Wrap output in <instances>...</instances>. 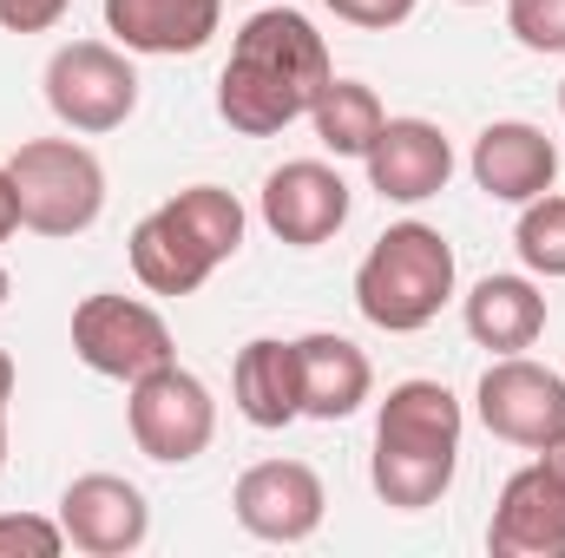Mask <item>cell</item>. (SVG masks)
<instances>
[{
  "label": "cell",
  "mask_w": 565,
  "mask_h": 558,
  "mask_svg": "<svg viewBox=\"0 0 565 558\" xmlns=\"http://www.w3.org/2000/svg\"><path fill=\"white\" fill-rule=\"evenodd\" d=\"M473 408H480V427L507 447H553L565 433V375L533 362V355H500L480 388H473Z\"/></svg>",
  "instance_id": "8"
},
{
  "label": "cell",
  "mask_w": 565,
  "mask_h": 558,
  "mask_svg": "<svg viewBox=\"0 0 565 558\" xmlns=\"http://www.w3.org/2000/svg\"><path fill=\"white\" fill-rule=\"evenodd\" d=\"M487 552L493 558H565V486L546 460L520 466L500 486L493 526H487Z\"/></svg>",
  "instance_id": "13"
},
{
  "label": "cell",
  "mask_w": 565,
  "mask_h": 558,
  "mask_svg": "<svg viewBox=\"0 0 565 558\" xmlns=\"http://www.w3.org/2000/svg\"><path fill=\"white\" fill-rule=\"evenodd\" d=\"M60 533L86 558H126L151 539V506L132 480L119 473H79L60 493Z\"/></svg>",
  "instance_id": "11"
},
{
  "label": "cell",
  "mask_w": 565,
  "mask_h": 558,
  "mask_svg": "<svg viewBox=\"0 0 565 558\" xmlns=\"http://www.w3.org/2000/svg\"><path fill=\"white\" fill-rule=\"evenodd\" d=\"M46 106L66 132L99 139L139 112V66L113 40H66L46 60Z\"/></svg>",
  "instance_id": "5"
},
{
  "label": "cell",
  "mask_w": 565,
  "mask_h": 558,
  "mask_svg": "<svg viewBox=\"0 0 565 558\" xmlns=\"http://www.w3.org/2000/svg\"><path fill=\"white\" fill-rule=\"evenodd\" d=\"M335 79L329 46L309 13L296 7H257L237 26V46L217 79V112L244 139H277L282 126L309 119L316 93Z\"/></svg>",
  "instance_id": "1"
},
{
  "label": "cell",
  "mask_w": 565,
  "mask_h": 558,
  "mask_svg": "<svg viewBox=\"0 0 565 558\" xmlns=\"http://www.w3.org/2000/svg\"><path fill=\"white\" fill-rule=\"evenodd\" d=\"M296 355H302V415L309 420H349L369 401L375 368H369V355L349 335L316 329V335L296 342Z\"/></svg>",
  "instance_id": "19"
},
{
  "label": "cell",
  "mask_w": 565,
  "mask_h": 558,
  "mask_svg": "<svg viewBox=\"0 0 565 558\" xmlns=\"http://www.w3.org/2000/svg\"><path fill=\"white\" fill-rule=\"evenodd\" d=\"M257 211H264V224H270L277 244L316 250V244H329V237L349 224V184H342V171L322 164V158H289V164H277V171L264 178Z\"/></svg>",
  "instance_id": "10"
},
{
  "label": "cell",
  "mask_w": 565,
  "mask_h": 558,
  "mask_svg": "<svg viewBox=\"0 0 565 558\" xmlns=\"http://www.w3.org/2000/svg\"><path fill=\"white\" fill-rule=\"evenodd\" d=\"M126 427H132V447H139L145 460L184 466V460H198V453L211 447V433H217V401H211V388H204L191 368L164 362V368H151V375L132 382Z\"/></svg>",
  "instance_id": "7"
},
{
  "label": "cell",
  "mask_w": 565,
  "mask_h": 558,
  "mask_svg": "<svg viewBox=\"0 0 565 558\" xmlns=\"http://www.w3.org/2000/svg\"><path fill=\"white\" fill-rule=\"evenodd\" d=\"M559 112H565V86H559Z\"/></svg>",
  "instance_id": "33"
},
{
  "label": "cell",
  "mask_w": 565,
  "mask_h": 558,
  "mask_svg": "<svg viewBox=\"0 0 565 558\" xmlns=\"http://www.w3.org/2000/svg\"><path fill=\"white\" fill-rule=\"evenodd\" d=\"M73 355H79L93 375L132 388L139 375L178 362V342H171V329H164V315H158L151 302L119 296V289H99V296H86V302L73 309Z\"/></svg>",
  "instance_id": "6"
},
{
  "label": "cell",
  "mask_w": 565,
  "mask_h": 558,
  "mask_svg": "<svg viewBox=\"0 0 565 558\" xmlns=\"http://www.w3.org/2000/svg\"><path fill=\"white\" fill-rule=\"evenodd\" d=\"M7 289H13V282H7V270H0V309H7Z\"/></svg>",
  "instance_id": "31"
},
{
  "label": "cell",
  "mask_w": 565,
  "mask_h": 558,
  "mask_svg": "<svg viewBox=\"0 0 565 558\" xmlns=\"http://www.w3.org/2000/svg\"><path fill=\"white\" fill-rule=\"evenodd\" d=\"M309 126H316L322 151L362 158V151L375 144V132L388 126V112H382L375 86H362V79H329V86L316 93V106H309Z\"/></svg>",
  "instance_id": "20"
},
{
  "label": "cell",
  "mask_w": 565,
  "mask_h": 558,
  "mask_svg": "<svg viewBox=\"0 0 565 558\" xmlns=\"http://www.w3.org/2000/svg\"><path fill=\"white\" fill-rule=\"evenodd\" d=\"M335 20H349V26H369V33H388V26H402V20H415V7L422 0H322Z\"/></svg>",
  "instance_id": "25"
},
{
  "label": "cell",
  "mask_w": 565,
  "mask_h": 558,
  "mask_svg": "<svg viewBox=\"0 0 565 558\" xmlns=\"http://www.w3.org/2000/svg\"><path fill=\"white\" fill-rule=\"evenodd\" d=\"M467 335L493 355H526L546 335V296L533 277H480L460 302Z\"/></svg>",
  "instance_id": "18"
},
{
  "label": "cell",
  "mask_w": 565,
  "mask_h": 558,
  "mask_svg": "<svg viewBox=\"0 0 565 558\" xmlns=\"http://www.w3.org/2000/svg\"><path fill=\"white\" fill-rule=\"evenodd\" d=\"M460 7H487V0H460Z\"/></svg>",
  "instance_id": "32"
},
{
  "label": "cell",
  "mask_w": 565,
  "mask_h": 558,
  "mask_svg": "<svg viewBox=\"0 0 565 558\" xmlns=\"http://www.w3.org/2000/svg\"><path fill=\"white\" fill-rule=\"evenodd\" d=\"M20 230L33 237H86L106 211V164L79 139H26L7 158Z\"/></svg>",
  "instance_id": "4"
},
{
  "label": "cell",
  "mask_w": 565,
  "mask_h": 558,
  "mask_svg": "<svg viewBox=\"0 0 565 558\" xmlns=\"http://www.w3.org/2000/svg\"><path fill=\"white\" fill-rule=\"evenodd\" d=\"M132 277L151 289V296H198L204 282H211V270H217V257L184 230V217L171 211V204H158L151 217H139L132 224Z\"/></svg>",
  "instance_id": "17"
},
{
  "label": "cell",
  "mask_w": 565,
  "mask_h": 558,
  "mask_svg": "<svg viewBox=\"0 0 565 558\" xmlns=\"http://www.w3.org/2000/svg\"><path fill=\"white\" fill-rule=\"evenodd\" d=\"M66 7L73 0H0V26L7 33H46L66 20Z\"/></svg>",
  "instance_id": "26"
},
{
  "label": "cell",
  "mask_w": 565,
  "mask_h": 558,
  "mask_svg": "<svg viewBox=\"0 0 565 558\" xmlns=\"http://www.w3.org/2000/svg\"><path fill=\"white\" fill-rule=\"evenodd\" d=\"M60 552H66L60 519H40V513H0V558H60Z\"/></svg>",
  "instance_id": "24"
},
{
  "label": "cell",
  "mask_w": 565,
  "mask_h": 558,
  "mask_svg": "<svg viewBox=\"0 0 565 558\" xmlns=\"http://www.w3.org/2000/svg\"><path fill=\"white\" fill-rule=\"evenodd\" d=\"M0 466H7V401H0Z\"/></svg>",
  "instance_id": "30"
},
{
  "label": "cell",
  "mask_w": 565,
  "mask_h": 558,
  "mask_svg": "<svg viewBox=\"0 0 565 558\" xmlns=\"http://www.w3.org/2000/svg\"><path fill=\"white\" fill-rule=\"evenodd\" d=\"M164 204L184 217V230H191L217 264H231V257L244 250V224H250V217H244V204H237L224 184H184V191L164 197Z\"/></svg>",
  "instance_id": "21"
},
{
  "label": "cell",
  "mask_w": 565,
  "mask_h": 558,
  "mask_svg": "<svg viewBox=\"0 0 565 558\" xmlns=\"http://www.w3.org/2000/svg\"><path fill=\"white\" fill-rule=\"evenodd\" d=\"M231 401L250 427H289L302 420V355L296 342H277V335H257L237 348V368H231Z\"/></svg>",
  "instance_id": "16"
},
{
  "label": "cell",
  "mask_w": 565,
  "mask_h": 558,
  "mask_svg": "<svg viewBox=\"0 0 565 558\" xmlns=\"http://www.w3.org/2000/svg\"><path fill=\"white\" fill-rule=\"evenodd\" d=\"M447 302H454V244L434 224H415V217L388 224L355 264V309L388 335L427 329Z\"/></svg>",
  "instance_id": "3"
},
{
  "label": "cell",
  "mask_w": 565,
  "mask_h": 558,
  "mask_svg": "<svg viewBox=\"0 0 565 558\" xmlns=\"http://www.w3.org/2000/svg\"><path fill=\"white\" fill-rule=\"evenodd\" d=\"M467 171L493 204H533V197H546L559 184V144L540 126H526V119H493L473 139Z\"/></svg>",
  "instance_id": "14"
},
{
  "label": "cell",
  "mask_w": 565,
  "mask_h": 558,
  "mask_svg": "<svg viewBox=\"0 0 565 558\" xmlns=\"http://www.w3.org/2000/svg\"><path fill=\"white\" fill-rule=\"evenodd\" d=\"M224 20V0H106V33L126 53L178 60L198 53Z\"/></svg>",
  "instance_id": "15"
},
{
  "label": "cell",
  "mask_w": 565,
  "mask_h": 558,
  "mask_svg": "<svg viewBox=\"0 0 565 558\" xmlns=\"http://www.w3.org/2000/svg\"><path fill=\"white\" fill-rule=\"evenodd\" d=\"M460 401L447 382H395L382 415H375V453H369V480L382 493V506L395 513H422L454 486L460 466Z\"/></svg>",
  "instance_id": "2"
},
{
  "label": "cell",
  "mask_w": 565,
  "mask_h": 558,
  "mask_svg": "<svg viewBox=\"0 0 565 558\" xmlns=\"http://www.w3.org/2000/svg\"><path fill=\"white\" fill-rule=\"evenodd\" d=\"M513 250L533 277L559 282L565 277V197L546 191L533 204H520V224H513Z\"/></svg>",
  "instance_id": "22"
},
{
  "label": "cell",
  "mask_w": 565,
  "mask_h": 558,
  "mask_svg": "<svg viewBox=\"0 0 565 558\" xmlns=\"http://www.w3.org/2000/svg\"><path fill=\"white\" fill-rule=\"evenodd\" d=\"M540 460H546V466L559 473V486H565V433H559V440H553V447H540Z\"/></svg>",
  "instance_id": "28"
},
{
  "label": "cell",
  "mask_w": 565,
  "mask_h": 558,
  "mask_svg": "<svg viewBox=\"0 0 565 558\" xmlns=\"http://www.w3.org/2000/svg\"><path fill=\"white\" fill-rule=\"evenodd\" d=\"M507 33L526 53H565V0H507Z\"/></svg>",
  "instance_id": "23"
},
{
  "label": "cell",
  "mask_w": 565,
  "mask_h": 558,
  "mask_svg": "<svg viewBox=\"0 0 565 558\" xmlns=\"http://www.w3.org/2000/svg\"><path fill=\"white\" fill-rule=\"evenodd\" d=\"M0 401H13V355L0 348Z\"/></svg>",
  "instance_id": "29"
},
{
  "label": "cell",
  "mask_w": 565,
  "mask_h": 558,
  "mask_svg": "<svg viewBox=\"0 0 565 558\" xmlns=\"http://www.w3.org/2000/svg\"><path fill=\"white\" fill-rule=\"evenodd\" d=\"M20 230V197H13V178H7V164H0V244Z\"/></svg>",
  "instance_id": "27"
},
{
  "label": "cell",
  "mask_w": 565,
  "mask_h": 558,
  "mask_svg": "<svg viewBox=\"0 0 565 558\" xmlns=\"http://www.w3.org/2000/svg\"><path fill=\"white\" fill-rule=\"evenodd\" d=\"M322 506H329V493H322L316 466H302V460H257L231 486L237 526L264 546H302L322 526Z\"/></svg>",
  "instance_id": "9"
},
{
  "label": "cell",
  "mask_w": 565,
  "mask_h": 558,
  "mask_svg": "<svg viewBox=\"0 0 565 558\" xmlns=\"http://www.w3.org/2000/svg\"><path fill=\"white\" fill-rule=\"evenodd\" d=\"M362 164L382 204H427L454 178V144L434 119H388L375 144L362 151Z\"/></svg>",
  "instance_id": "12"
}]
</instances>
